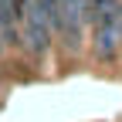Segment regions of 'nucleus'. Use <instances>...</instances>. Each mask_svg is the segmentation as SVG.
Listing matches in <instances>:
<instances>
[{
	"label": "nucleus",
	"mask_w": 122,
	"mask_h": 122,
	"mask_svg": "<svg viewBox=\"0 0 122 122\" xmlns=\"http://www.w3.org/2000/svg\"><path fill=\"white\" fill-rule=\"evenodd\" d=\"M51 17L54 0H20V48L34 58H44L51 48Z\"/></svg>",
	"instance_id": "nucleus-1"
},
{
	"label": "nucleus",
	"mask_w": 122,
	"mask_h": 122,
	"mask_svg": "<svg viewBox=\"0 0 122 122\" xmlns=\"http://www.w3.org/2000/svg\"><path fill=\"white\" fill-rule=\"evenodd\" d=\"M88 30H92V54H95V61H102V65L115 61L122 54V0H115L109 10H102L88 24Z\"/></svg>",
	"instance_id": "nucleus-2"
},
{
	"label": "nucleus",
	"mask_w": 122,
	"mask_h": 122,
	"mask_svg": "<svg viewBox=\"0 0 122 122\" xmlns=\"http://www.w3.org/2000/svg\"><path fill=\"white\" fill-rule=\"evenodd\" d=\"M85 0H54V17H51V30L61 41V48L68 54H78L85 44Z\"/></svg>",
	"instance_id": "nucleus-3"
},
{
	"label": "nucleus",
	"mask_w": 122,
	"mask_h": 122,
	"mask_svg": "<svg viewBox=\"0 0 122 122\" xmlns=\"http://www.w3.org/2000/svg\"><path fill=\"white\" fill-rule=\"evenodd\" d=\"M0 34L4 44H20V0H0Z\"/></svg>",
	"instance_id": "nucleus-4"
}]
</instances>
